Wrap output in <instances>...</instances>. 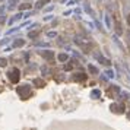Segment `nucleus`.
<instances>
[{"label": "nucleus", "mask_w": 130, "mask_h": 130, "mask_svg": "<svg viewBox=\"0 0 130 130\" xmlns=\"http://www.w3.org/2000/svg\"><path fill=\"white\" fill-rule=\"evenodd\" d=\"M56 32H48V34H47V37H50V38H53V37H56Z\"/></svg>", "instance_id": "nucleus-21"}, {"label": "nucleus", "mask_w": 130, "mask_h": 130, "mask_svg": "<svg viewBox=\"0 0 130 130\" xmlns=\"http://www.w3.org/2000/svg\"><path fill=\"white\" fill-rule=\"evenodd\" d=\"M99 95H101V92H99L98 89H95V91H92V98H98Z\"/></svg>", "instance_id": "nucleus-13"}, {"label": "nucleus", "mask_w": 130, "mask_h": 130, "mask_svg": "<svg viewBox=\"0 0 130 130\" xmlns=\"http://www.w3.org/2000/svg\"><path fill=\"white\" fill-rule=\"evenodd\" d=\"M107 75H108V78H113L114 75H113V72H111V70H108V72H107Z\"/></svg>", "instance_id": "nucleus-23"}, {"label": "nucleus", "mask_w": 130, "mask_h": 130, "mask_svg": "<svg viewBox=\"0 0 130 130\" xmlns=\"http://www.w3.org/2000/svg\"><path fill=\"white\" fill-rule=\"evenodd\" d=\"M16 92H18V95H21L24 99H26V98H29V96H31L32 89H31L29 85H26V83H25V85H22V86H18Z\"/></svg>", "instance_id": "nucleus-1"}, {"label": "nucleus", "mask_w": 130, "mask_h": 130, "mask_svg": "<svg viewBox=\"0 0 130 130\" xmlns=\"http://www.w3.org/2000/svg\"><path fill=\"white\" fill-rule=\"evenodd\" d=\"M18 3V0H9V9H12Z\"/></svg>", "instance_id": "nucleus-15"}, {"label": "nucleus", "mask_w": 130, "mask_h": 130, "mask_svg": "<svg viewBox=\"0 0 130 130\" xmlns=\"http://www.w3.org/2000/svg\"><path fill=\"white\" fill-rule=\"evenodd\" d=\"M37 35H38V32H29L28 37H29V38H37Z\"/></svg>", "instance_id": "nucleus-19"}, {"label": "nucleus", "mask_w": 130, "mask_h": 130, "mask_svg": "<svg viewBox=\"0 0 130 130\" xmlns=\"http://www.w3.org/2000/svg\"><path fill=\"white\" fill-rule=\"evenodd\" d=\"M96 59L101 61L102 64H105V66H108V64H110V60H108V59H105V57H102L101 54H96Z\"/></svg>", "instance_id": "nucleus-9"}, {"label": "nucleus", "mask_w": 130, "mask_h": 130, "mask_svg": "<svg viewBox=\"0 0 130 130\" xmlns=\"http://www.w3.org/2000/svg\"><path fill=\"white\" fill-rule=\"evenodd\" d=\"M115 31H117V34H118V35L123 32V31H121V26H120V24H118V22H117V26H115Z\"/></svg>", "instance_id": "nucleus-18"}, {"label": "nucleus", "mask_w": 130, "mask_h": 130, "mask_svg": "<svg viewBox=\"0 0 130 130\" xmlns=\"http://www.w3.org/2000/svg\"><path fill=\"white\" fill-rule=\"evenodd\" d=\"M40 54L43 56L44 59H47V60H53V59H54V53L50 51V50H48V51H47V50H43V51H40Z\"/></svg>", "instance_id": "nucleus-3"}, {"label": "nucleus", "mask_w": 130, "mask_h": 130, "mask_svg": "<svg viewBox=\"0 0 130 130\" xmlns=\"http://www.w3.org/2000/svg\"><path fill=\"white\" fill-rule=\"evenodd\" d=\"M21 18H24V15H22V13H18V15H15V16H13V18H10V19H9V24L12 25L13 22H16V21H19Z\"/></svg>", "instance_id": "nucleus-11"}, {"label": "nucleus", "mask_w": 130, "mask_h": 130, "mask_svg": "<svg viewBox=\"0 0 130 130\" xmlns=\"http://www.w3.org/2000/svg\"><path fill=\"white\" fill-rule=\"evenodd\" d=\"M8 64V60L6 59H0V67H5Z\"/></svg>", "instance_id": "nucleus-16"}, {"label": "nucleus", "mask_w": 130, "mask_h": 130, "mask_svg": "<svg viewBox=\"0 0 130 130\" xmlns=\"http://www.w3.org/2000/svg\"><path fill=\"white\" fill-rule=\"evenodd\" d=\"M19 9H21V10H24V9H31V5H28V3H25V5H21V6H19Z\"/></svg>", "instance_id": "nucleus-17"}, {"label": "nucleus", "mask_w": 130, "mask_h": 130, "mask_svg": "<svg viewBox=\"0 0 130 130\" xmlns=\"http://www.w3.org/2000/svg\"><path fill=\"white\" fill-rule=\"evenodd\" d=\"M8 76H9V79H10V82H12V83H18V82H19V79H21V72H19L18 67H13V69L8 73Z\"/></svg>", "instance_id": "nucleus-2"}, {"label": "nucleus", "mask_w": 130, "mask_h": 130, "mask_svg": "<svg viewBox=\"0 0 130 130\" xmlns=\"http://www.w3.org/2000/svg\"><path fill=\"white\" fill-rule=\"evenodd\" d=\"M50 0H37V3H35V8L37 9H41L44 6V5H47Z\"/></svg>", "instance_id": "nucleus-10"}, {"label": "nucleus", "mask_w": 130, "mask_h": 130, "mask_svg": "<svg viewBox=\"0 0 130 130\" xmlns=\"http://www.w3.org/2000/svg\"><path fill=\"white\" fill-rule=\"evenodd\" d=\"M85 10H86L88 13H92V10H91V8H89V5H88V3H85Z\"/></svg>", "instance_id": "nucleus-20"}, {"label": "nucleus", "mask_w": 130, "mask_h": 130, "mask_svg": "<svg viewBox=\"0 0 130 130\" xmlns=\"http://www.w3.org/2000/svg\"><path fill=\"white\" fill-rule=\"evenodd\" d=\"M57 59H59V61L64 63V61H67V60H69V56H67L66 53H60V54L57 56Z\"/></svg>", "instance_id": "nucleus-8"}, {"label": "nucleus", "mask_w": 130, "mask_h": 130, "mask_svg": "<svg viewBox=\"0 0 130 130\" xmlns=\"http://www.w3.org/2000/svg\"><path fill=\"white\" fill-rule=\"evenodd\" d=\"M129 118H130V113H129Z\"/></svg>", "instance_id": "nucleus-24"}, {"label": "nucleus", "mask_w": 130, "mask_h": 130, "mask_svg": "<svg viewBox=\"0 0 130 130\" xmlns=\"http://www.w3.org/2000/svg\"><path fill=\"white\" fill-rule=\"evenodd\" d=\"M6 22V18L5 16H0V24H5Z\"/></svg>", "instance_id": "nucleus-22"}, {"label": "nucleus", "mask_w": 130, "mask_h": 130, "mask_svg": "<svg viewBox=\"0 0 130 130\" xmlns=\"http://www.w3.org/2000/svg\"><path fill=\"white\" fill-rule=\"evenodd\" d=\"M24 44H25V40L18 38V40H15V41L12 43V48H19V47H24Z\"/></svg>", "instance_id": "nucleus-5"}, {"label": "nucleus", "mask_w": 130, "mask_h": 130, "mask_svg": "<svg viewBox=\"0 0 130 130\" xmlns=\"http://www.w3.org/2000/svg\"><path fill=\"white\" fill-rule=\"evenodd\" d=\"M72 80H75V82H83V80H86V75L85 73H76L75 76H72Z\"/></svg>", "instance_id": "nucleus-4"}, {"label": "nucleus", "mask_w": 130, "mask_h": 130, "mask_svg": "<svg viewBox=\"0 0 130 130\" xmlns=\"http://www.w3.org/2000/svg\"><path fill=\"white\" fill-rule=\"evenodd\" d=\"M73 69V64H72V63H66V64H64V70H72Z\"/></svg>", "instance_id": "nucleus-14"}, {"label": "nucleus", "mask_w": 130, "mask_h": 130, "mask_svg": "<svg viewBox=\"0 0 130 130\" xmlns=\"http://www.w3.org/2000/svg\"><path fill=\"white\" fill-rule=\"evenodd\" d=\"M34 85L37 88H44V86H45V80H44V79L37 78V79H34Z\"/></svg>", "instance_id": "nucleus-7"}, {"label": "nucleus", "mask_w": 130, "mask_h": 130, "mask_svg": "<svg viewBox=\"0 0 130 130\" xmlns=\"http://www.w3.org/2000/svg\"><path fill=\"white\" fill-rule=\"evenodd\" d=\"M88 69H89V72H91L92 75H98V69H96L95 66H92V64H89V66H88Z\"/></svg>", "instance_id": "nucleus-12"}, {"label": "nucleus", "mask_w": 130, "mask_h": 130, "mask_svg": "<svg viewBox=\"0 0 130 130\" xmlns=\"http://www.w3.org/2000/svg\"><path fill=\"white\" fill-rule=\"evenodd\" d=\"M111 110H113L114 113H123L124 111V105L123 104H120V105H117V104H113L111 107H110Z\"/></svg>", "instance_id": "nucleus-6"}]
</instances>
